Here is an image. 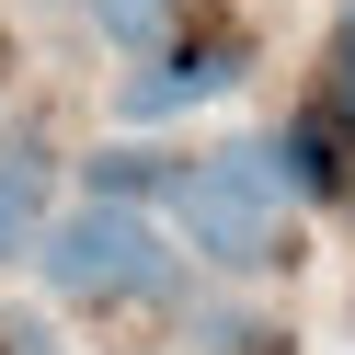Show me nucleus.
Listing matches in <instances>:
<instances>
[{
  "instance_id": "1",
  "label": "nucleus",
  "mask_w": 355,
  "mask_h": 355,
  "mask_svg": "<svg viewBox=\"0 0 355 355\" xmlns=\"http://www.w3.org/2000/svg\"><path fill=\"white\" fill-rule=\"evenodd\" d=\"M172 230L218 263V275H263V263H298V230H286V195H275V161L263 138H230L207 161H172Z\"/></svg>"
},
{
  "instance_id": "2",
  "label": "nucleus",
  "mask_w": 355,
  "mask_h": 355,
  "mask_svg": "<svg viewBox=\"0 0 355 355\" xmlns=\"http://www.w3.org/2000/svg\"><path fill=\"white\" fill-rule=\"evenodd\" d=\"M35 263H46L58 298H149V286H172V241L149 230L138 207H69V218H46Z\"/></svg>"
},
{
  "instance_id": "3",
  "label": "nucleus",
  "mask_w": 355,
  "mask_h": 355,
  "mask_svg": "<svg viewBox=\"0 0 355 355\" xmlns=\"http://www.w3.org/2000/svg\"><path fill=\"white\" fill-rule=\"evenodd\" d=\"M46 241V138H0V263Z\"/></svg>"
},
{
  "instance_id": "4",
  "label": "nucleus",
  "mask_w": 355,
  "mask_h": 355,
  "mask_svg": "<svg viewBox=\"0 0 355 355\" xmlns=\"http://www.w3.org/2000/svg\"><path fill=\"white\" fill-rule=\"evenodd\" d=\"M92 24H103V46H126V58H172L184 0H92Z\"/></svg>"
},
{
  "instance_id": "5",
  "label": "nucleus",
  "mask_w": 355,
  "mask_h": 355,
  "mask_svg": "<svg viewBox=\"0 0 355 355\" xmlns=\"http://www.w3.org/2000/svg\"><path fill=\"white\" fill-rule=\"evenodd\" d=\"M161 184H172V149H103L92 161V207H138Z\"/></svg>"
},
{
  "instance_id": "6",
  "label": "nucleus",
  "mask_w": 355,
  "mask_h": 355,
  "mask_svg": "<svg viewBox=\"0 0 355 355\" xmlns=\"http://www.w3.org/2000/svg\"><path fill=\"white\" fill-rule=\"evenodd\" d=\"M195 332H207V355H275V344H286V332L241 321V309H195Z\"/></svg>"
},
{
  "instance_id": "7",
  "label": "nucleus",
  "mask_w": 355,
  "mask_h": 355,
  "mask_svg": "<svg viewBox=\"0 0 355 355\" xmlns=\"http://www.w3.org/2000/svg\"><path fill=\"white\" fill-rule=\"evenodd\" d=\"M0 355H58V332L35 321V309H0Z\"/></svg>"
},
{
  "instance_id": "8",
  "label": "nucleus",
  "mask_w": 355,
  "mask_h": 355,
  "mask_svg": "<svg viewBox=\"0 0 355 355\" xmlns=\"http://www.w3.org/2000/svg\"><path fill=\"white\" fill-rule=\"evenodd\" d=\"M332 103L355 115V24H344V80H332Z\"/></svg>"
}]
</instances>
